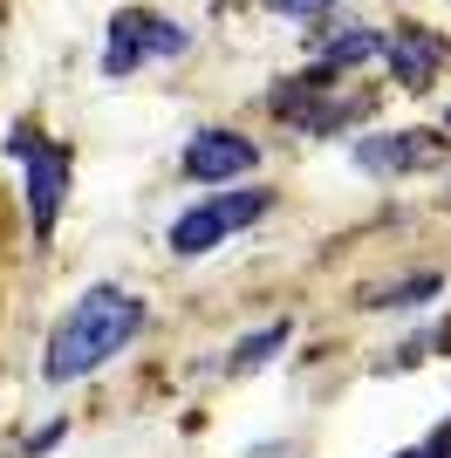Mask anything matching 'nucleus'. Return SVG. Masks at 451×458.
Here are the masks:
<instances>
[{
  "label": "nucleus",
  "instance_id": "nucleus-5",
  "mask_svg": "<svg viewBox=\"0 0 451 458\" xmlns=\"http://www.w3.org/2000/svg\"><path fill=\"white\" fill-rule=\"evenodd\" d=\"M150 55H185V28L150 14V7H123L110 21V41H103V76H131Z\"/></svg>",
  "mask_w": 451,
  "mask_h": 458
},
{
  "label": "nucleus",
  "instance_id": "nucleus-4",
  "mask_svg": "<svg viewBox=\"0 0 451 458\" xmlns=\"http://www.w3.org/2000/svg\"><path fill=\"white\" fill-rule=\"evenodd\" d=\"M7 157H21V172H28V219H35V233H55L62 191H69V157H62L55 144H41L35 123H14V131H7Z\"/></svg>",
  "mask_w": 451,
  "mask_h": 458
},
{
  "label": "nucleus",
  "instance_id": "nucleus-6",
  "mask_svg": "<svg viewBox=\"0 0 451 458\" xmlns=\"http://www.w3.org/2000/svg\"><path fill=\"white\" fill-rule=\"evenodd\" d=\"M451 137L438 131H390V137H362L356 144V165L376 178H404V172H431V165H445Z\"/></svg>",
  "mask_w": 451,
  "mask_h": 458
},
{
  "label": "nucleus",
  "instance_id": "nucleus-9",
  "mask_svg": "<svg viewBox=\"0 0 451 458\" xmlns=\"http://www.w3.org/2000/svg\"><path fill=\"white\" fill-rule=\"evenodd\" d=\"M287 335H294L287 322H267L260 335H246V343L233 349V369H260V363H274V356L287 349Z\"/></svg>",
  "mask_w": 451,
  "mask_h": 458
},
{
  "label": "nucleus",
  "instance_id": "nucleus-1",
  "mask_svg": "<svg viewBox=\"0 0 451 458\" xmlns=\"http://www.w3.org/2000/svg\"><path fill=\"white\" fill-rule=\"evenodd\" d=\"M137 328H144V301H137V294H123V287H89V294L55 322L48 356H41V377L48 383L89 377V369L110 363L116 349L137 343Z\"/></svg>",
  "mask_w": 451,
  "mask_h": 458
},
{
  "label": "nucleus",
  "instance_id": "nucleus-2",
  "mask_svg": "<svg viewBox=\"0 0 451 458\" xmlns=\"http://www.w3.org/2000/svg\"><path fill=\"white\" fill-rule=\"evenodd\" d=\"M267 103H274V116H287V123H301V131H315V137L342 131V123H356V116L370 110V96H336V69L287 76Z\"/></svg>",
  "mask_w": 451,
  "mask_h": 458
},
{
  "label": "nucleus",
  "instance_id": "nucleus-3",
  "mask_svg": "<svg viewBox=\"0 0 451 458\" xmlns=\"http://www.w3.org/2000/svg\"><path fill=\"white\" fill-rule=\"evenodd\" d=\"M267 206H274L267 191H219V199H206V206H191L185 219H171V253H212L240 226L267 219Z\"/></svg>",
  "mask_w": 451,
  "mask_h": 458
},
{
  "label": "nucleus",
  "instance_id": "nucleus-8",
  "mask_svg": "<svg viewBox=\"0 0 451 458\" xmlns=\"http://www.w3.org/2000/svg\"><path fill=\"white\" fill-rule=\"evenodd\" d=\"M383 55H390V76L404 82V89H424V82L438 76V62H445V41L424 35V28H404V35L383 41Z\"/></svg>",
  "mask_w": 451,
  "mask_h": 458
},
{
  "label": "nucleus",
  "instance_id": "nucleus-11",
  "mask_svg": "<svg viewBox=\"0 0 451 458\" xmlns=\"http://www.w3.org/2000/svg\"><path fill=\"white\" fill-rule=\"evenodd\" d=\"M431 294H445V281H438V274H417V281H396V287H383V294H370V308H417V301H431Z\"/></svg>",
  "mask_w": 451,
  "mask_h": 458
},
{
  "label": "nucleus",
  "instance_id": "nucleus-12",
  "mask_svg": "<svg viewBox=\"0 0 451 458\" xmlns=\"http://www.w3.org/2000/svg\"><path fill=\"white\" fill-rule=\"evenodd\" d=\"M274 7L294 14V21H321V14H328V0H274Z\"/></svg>",
  "mask_w": 451,
  "mask_h": 458
},
{
  "label": "nucleus",
  "instance_id": "nucleus-14",
  "mask_svg": "<svg viewBox=\"0 0 451 458\" xmlns=\"http://www.w3.org/2000/svg\"><path fill=\"white\" fill-rule=\"evenodd\" d=\"M445 123H451V110H445Z\"/></svg>",
  "mask_w": 451,
  "mask_h": 458
},
{
  "label": "nucleus",
  "instance_id": "nucleus-10",
  "mask_svg": "<svg viewBox=\"0 0 451 458\" xmlns=\"http://www.w3.org/2000/svg\"><path fill=\"white\" fill-rule=\"evenodd\" d=\"M370 55H383V35H370V28H349V35L342 41H328V62H321V69H356V62H370Z\"/></svg>",
  "mask_w": 451,
  "mask_h": 458
},
{
  "label": "nucleus",
  "instance_id": "nucleus-13",
  "mask_svg": "<svg viewBox=\"0 0 451 458\" xmlns=\"http://www.w3.org/2000/svg\"><path fill=\"white\" fill-rule=\"evenodd\" d=\"M396 458H431V452H396Z\"/></svg>",
  "mask_w": 451,
  "mask_h": 458
},
{
  "label": "nucleus",
  "instance_id": "nucleus-7",
  "mask_svg": "<svg viewBox=\"0 0 451 458\" xmlns=\"http://www.w3.org/2000/svg\"><path fill=\"white\" fill-rule=\"evenodd\" d=\"M260 165V151L246 144L240 131H199L185 144V178H199V185H226V178H246Z\"/></svg>",
  "mask_w": 451,
  "mask_h": 458
}]
</instances>
